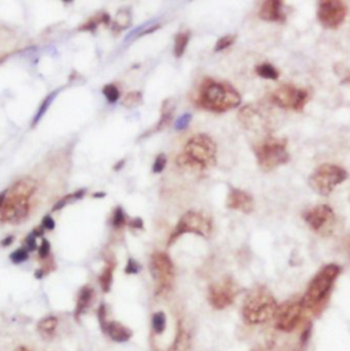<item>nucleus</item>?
Listing matches in <instances>:
<instances>
[{
	"mask_svg": "<svg viewBox=\"0 0 350 351\" xmlns=\"http://www.w3.org/2000/svg\"><path fill=\"white\" fill-rule=\"evenodd\" d=\"M198 106L211 112H226L241 104V94L227 82L205 78L198 92Z\"/></svg>",
	"mask_w": 350,
	"mask_h": 351,
	"instance_id": "obj_1",
	"label": "nucleus"
},
{
	"mask_svg": "<svg viewBox=\"0 0 350 351\" xmlns=\"http://www.w3.org/2000/svg\"><path fill=\"white\" fill-rule=\"evenodd\" d=\"M341 271H342L341 267L337 264H328L313 276V279L309 281L308 288L301 298L305 311L319 313L324 308L331 293L332 286L341 275Z\"/></svg>",
	"mask_w": 350,
	"mask_h": 351,
	"instance_id": "obj_2",
	"label": "nucleus"
},
{
	"mask_svg": "<svg viewBox=\"0 0 350 351\" xmlns=\"http://www.w3.org/2000/svg\"><path fill=\"white\" fill-rule=\"evenodd\" d=\"M216 144L209 135L196 134L186 142L184 153L177 158V164L194 170H205L216 163Z\"/></svg>",
	"mask_w": 350,
	"mask_h": 351,
	"instance_id": "obj_3",
	"label": "nucleus"
},
{
	"mask_svg": "<svg viewBox=\"0 0 350 351\" xmlns=\"http://www.w3.org/2000/svg\"><path fill=\"white\" fill-rule=\"evenodd\" d=\"M278 311V304L270 290L256 287L252 290L242 305V317L250 325H259L272 320Z\"/></svg>",
	"mask_w": 350,
	"mask_h": 351,
	"instance_id": "obj_4",
	"label": "nucleus"
},
{
	"mask_svg": "<svg viewBox=\"0 0 350 351\" xmlns=\"http://www.w3.org/2000/svg\"><path fill=\"white\" fill-rule=\"evenodd\" d=\"M257 164L263 171H272L289 161L290 155L287 151V140L267 137L253 147Z\"/></svg>",
	"mask_w": 350,
	"mask_h": 351,
	"instance_id": "obj_5",
	"label": "nucleus"
},
{
	"mask_svg": "<svg viewBox=\"0 0 350 351\" xmlns=\"http://www.w3.org/2000/svg\"><path fill=\"white\" fill-rule=\"evenodd\" d=\"M348 179V172L337 164H321L309 175L308 183L320 195H330L334 189Z\"/></svg>",
	"mask_w": 350,
	"mask_h": 351,
	"instance_id": "obj_6",
	"label": "nucleus"
},
{
	"mask_svg": "<svg viewBox=\"0 0 350 351\" xmlns=\"http://www.w3.org/2000/svg\"><path fill=\"white\" fill-rule=\"evenodd\" d=\"M184 234H196L202 238H208L212 234V222L202 212H186L184 216L179 219L177 227L172 231L171 236L168 239V245H172L181 235Z\"/></svg>",
	"mask_w": 350,
	"mask_h": 351,
	"instance_id": "obj_7",
	"label": "nucleus"
},
{
	"mask_svg": "<svg viewBox=\"0 0 350 351\" xmlns=\"http://www.w3.org/2000/svg\"><path fill=\"white\" fill-rule=\"evenodd\" d=\"M149 270L157 294L166 293L171 288L175 279V268L168 254L163 252L154 253L151 257Z\"/></svg>",
	"mask_w": 350,
	"mask_h": 351,
	"instance_id": "obj_8",
	"label": "nucleus"
},
{
	"mask_svg": "<svg viewBox=\"0 0 350 351\" xmlns=\"http://www.w3.org/2000/svg\"><path fill=\"white\" fill-rule=\"evenodd\" d=\"M304 311L305 308L301 298H291L286 301L285 304L278 306V311L275 313V327L283 332L294 331L303 321Z\"/></svg>",
	"mask_w": 350,
	"mask_h": 351,
	"instance_id": "obj_9",
	"label": "nucleus"
},
{
	"mask_svg": "<svg viewBox=\"0 0 350 351\" xmlns=\"http://www.w3.org/2000/svg\"><path fill=\"white\" fill-rule=\"evenodd\" d=\"M303 217L316 234L324 235V236L331 235L335 229V224H337L335 213L332 211L331 206L326 204L316 205L313 208H309L304 212Z\"/></svg>",
	"mask_w": 350,
	"mask_h": 351,
	"instance_id": "obj_10",
	"label": "nucleus"
},
{
	"mask_svg": "<svg viewBox=\"0 0 350 351\" xmlns=\"http://www.w3.org/2000/svg\"><path fill=\"white\" fill-rule=\"evenodd\" d=\"M309 100V93L307 89L296 88L293 85H283L273 90L271 94V101L282 110L290 111H303Z\"/></svg>",
	"mask_w": 350,
	"mask_h": 351,
	"instance_id": "obj_11",
	"label": "nucleus"
},
{
	"mask_svg": "<svg viewBox=\"0 0 350 351\" xmlns=\"http://www.w3.org/2000/svg\"><path fill=\"white\" fill-rule=\"evenodd\" d=\"M239 287L232 277H223L219 281L212 283L208 288V301L215 309H226L237 298Z\"/></svg>",
	"mask_w": 350,
	"mask_h": 351,
	"instance_id": "obj_12",
	"label": "nucleus"
},
{
	"mask_svg": "<svg viewBox=\"0 0 350 351\" xmlns=\"http://www.w3.org/2000/svg\"><path fill=\"white\" fill-rule=\"evenodd\" d=\"M348 7L344 1L327 0L320 1L317 7V19L326 29H337L344 24Z\"/></svg>",
	"mask_w": 350,
	"mask_h": 351,
	"instance_id": "obj_13",
	"label": "nucleus"
},
{
	"mask_svg": "<svg viewBox=\"0 0 350 351\" xmlns=\"http://www.w3.org/2000/svg\"><path fill=\"white\" fill-rule=\"evenodd\" d=\"M29 199L24 198V197H18V195H8L7 194L4 206L0 212V219H1V222L11 223V224L22 223L29 215Z\"/></svg>",
	"mask_w": 350,
	"mask_h": 351,
	"instance_id": "obj_14",
	"label": "nucleus"
},
{
	"mask_svg": "<svg viewBox=\"0 0 350 351\" xmlns=\"http://www.w3.org/2000/svg\"><path fill=\"white\" fill-rule=\"evenodd\" d=\"M226 206L232 211H241L243 213H250L255 208L253 197L249 193L243 192L241 189L232 188L227 194Z\"/></svg>",
	"mask_w": 350,
	"mask_h": 351,
	"instance_id": "obj_15",
	"label": "nucleus"
},
{
	"mask_svg": "<svg viewBox=\"0 0 350 351\" xmlns=\"http://www.w3.org/2000/svg\"><path fill=\"white\" fill-rule=\"evenodd\" d=\"M238 119L242 123L243 127L249 130L263 129L266 126V119L263 117V112H260L256 106H245L238 114Z\"/></svg>",
	"mask_w": 350,
	"mask_h": 351,
	"instance_id": "obj_16",
	"label": "nucleus"
},
{
	"mask_svg": "<svg viewBox=\"0 0 350 351\" xmlns=\"http://www.w3.org/2000/svg\"><path fill=\"white\" fill-rule=\"evenodd\" d=\"M100 325L103 332L107 334L114 342H118V343H125L133 335L130 328H127L119 321H107V318H106V320L100 321Z\"/></svg>",
	"mask_w": 350,
	"mask_h": 351,
	"instance_id": "obj_17",
	"label": "nucleus"
},
{
	"mask_svg": "<svg viewBox=\"0 0 350 351\" xmlns=\"http://www.w3.org/2000/svg\"><path fill=\"white\" fill-rule=\"evenodd\" d=\"M261 19L268 22H285L286 15L283 12V3L279 0L263 1L259 11Z\"/></svg>",
	"mask_w": 350,
	"mask_h": 351,
	"instance_id": "obj_18",
	"label": "nucleus"
},
{
	"mask_svg": "<svg viewBox=\"0 0 350 351\" xmlns=\"http://www.w3.org/2000/svg\"><path fill=\"white\" fill-rule=\"evenodd\" d=\"M37 189V183L35 179L32 178H22L18 182H15L12 185L10 190L7 192L8 195H18V197H24V198L30 199V197L35 194Z\"/></svg>",
	"mask_w": 350,
	"mask_h": 351,
	"instance_id": "obj_19",
	"label": "nucleus"
},
{
	"mask_svg": "<svg viewBox=\"0 0 350 351\" xmlns=\"http://www.w3.org/2000/svg\"><path fill=\"white\" fill-rule=\"evenodd\" d=\"M170 351H192V338L190 334L181 324L178 325L177 334L174 338Z\"/></svg>",
	"mask_w": 350,
	"mask_h": 351,
	"instance_id": "obj_20",
	"label": "nucleus"
},
{
	"mask_svg": "<svg viewBox=\"0 0 350 351\" xmlns=\"http://www.w3.org/2000/svg\"><path fill=\"white\" fill-rule=\"evenodd\" d=\"M93 297H95V291L89 286H85L79 291V295H78L77 299V306H76V317H79L86 312V309L89 308L92 301H93Z\"/></svg>",
	"mask_w": 350,
	"mask_h": 351,
	"instance_id": "obj_21",
	"label": "nucleus"
},
{
	"mask_svg": "<svg viewBox=\"0 0 350 351\" xmlns=\"http://www.w3.org/2000/svg\"><path fill=\"white\" fill-rule=\"evenodd\" d=\"M56 328H58V318L55 316L44 317L37 324V331L45 339H49V338L54 336L55 332H56Z\"/></svg>",
	"mask_w": 350,
	"mask_h": 351,
	"instance_id": "obj_22",
	"label": "nucleus"
},
{
	"mask_svg": "<svg viewBox=\"0 0 350 351\" xmlns=\"http://www.w3.org/2000/svg\"><path fill=\"white\" fill-rule=\"evenodd\" d=\"M190 40V32H181L178 35L175 36V40H174V55L175 58H182V55L186 51V47L189 44Z\"/></svg>",
	"mask_w": 350,
	"mask_h": 351,
	"instance_id": "obj_23",
	"label": "nucleus"
},
{
	"mask_svg": "<svg viewBox=\"0 0 350 351\" xmlns=\"http://www.w3.org/2000/svg\"><path fill=\"white\" fill-rule=\"evenodd\" d=\"M171 104V100H166L164 104H163V108H161V117L160 120L157 122V124L155 126L152 131H159V130H163L166 127L168 123L171 122L172 119V114H174V106L170 107ZM151 131V133H152Z\"/></svg>",
	"mask_w": 350,
	"mask_h": 351,
	"instance_id": "obj_24",
	"label": "nucleus"
},
{
	"mask_svg": "<svg viewBox=\"0 0 350 351\" xmlns=\"http://www.w3.org/2000/svg\"><path fill=\"white\" fill-rule=\"evenodd\" d=\"M114 270H115V263L110 261L107 264V267L103 270L101 272L100 277H99V281H100L101 290L104 293H108L111 290V286H113V275H114Z\"/></svg>",
	"mask_w": 350,
	"mask_h": 351,
	"instance_id": "obj_25",
	"label": "nucleus"
},
{
	"mask_svg": "<svg viewBox=\"0 0 350 351\" xmlns=\"http://www.w3.org/2000/svg\"><path fill=\"white\" fill-rule=\"evenodd\" d=\"M58 93H59V90H55V92H52L51 94H48L47 97L44 99V101L41 103V106L39 107V110H37L36 115H35V117H33V126H36L37 123L40 122L42 119V117L45 115V112L48 111V108L51 107V104H52V101L55 100V97L58 96Z\"/></svg>",
	"mask_w": 350,
	"mask_h": 351,
	"instance_id": "obj_26",
	"label": "nucleus"
},
{
	"mask_svg": "<svg viewBox=\"0 0 350 351\" xmlns=\"http://www.w3.org/2000/svg\"><path fill=\"white\" fill-rule=\"evenodd\" d=\"M86 194V189H78L77 192H74L73 194H67L66 197H63V198H60L56 204L54 205V208H52V211L56 212V211H60V209H63L66 205L69 204L70 201H77V199H82V197Z\"/></svg>",
	"mask_w": 350,
	"mask_h": 351,
	"instance_id": "obj_27",
	"label": "nucleus"
},
{
	"mask_svg": "<svg viewBox=\"0 0 350 351\" xmlns=\"http://www.w3.org/2000/svg\"><path fill=\"white\" fill-rule=\"evenodd\" d=\"M256 74L264 79H278L279 73L273 66L268 65V63H263L256 67Z\"/></svg>",
	"mask_w": 350,
	"mask_h": 351,
	"instance_id": "obj_28",
	"label": "nucleus"
},
{
	"mask_svg": "<svg viewBox=\"0 0 350 351\" xmlns=\"http://www.w3.org/2000/svg\"><path fill=\"white\" fill-rule=\"evenodd\" d=\"M143 103V93L138 90H133L126 94L123 99V107L126 108H136Z\"/></svg>",
	"mask_w": 350,
	"mask_h": 351,
	"instance_id": "obj_29",
	"label": "nucleus"
},
{
	"mask_svg": "<svg viewBox=\"0 0 350 351\" xmlns=\"http://www.w3.org/2000/svg\"><path fill=\"white\" fill-rule=\"evenodd\" d=\"M108 22H110V15H108L107 12H103L99 17L92 18L86 24H83L79 28V30H95L100 24H108Z\"/></svg>",
	"mask_w": 350,
	"mask_h": 351,
	"instance_id": "obj_30",
	"label": "nucleus"
},
{
	"mask_svg": "<svg viewBox=\"0 0 350 351\" xmlns=\"http://www.w3.org/2000/svg\"><path fill=\"white\" fill-rule=\"evenodd\" d=\"M167 325L166 314L163 312H156L152 316V327L156 334H163Z\"/></svg>",
	"mask_w": 350,
	"mask_h": 351,
	"instance_id": "obj_31",
	"label": "nucleus"
},
{
	"mask_svg": "<svg viewBox=\"0 0 350 351\" xmlns=\"http://www.w3.org/2000/svg\"><path fill=\"white\" fill-rule=\"evenodd\" d=\"M131 22V15L129 14V10H120V11L117 14V18H115V25L118 26V29H125V28H129Z\"/></svg>",
	"mask_w": 350,
	"mask_h": 351,
	"instance_id": "obj_32",
	"label": "nucleus"
},
{
	"mask_svg": "<svg viewBox=\"0 0 350 351\" xmlns=\"http://www.w3.org/2000/svg\"><path fill=\"white\" fill-rule=\"evenodd\" d=\"M235 39H237L235 35H227L220 37L219 40L216 41V44H215V52H220V51H223L226 48L232 47L233 44L235 42Z\"/></svg>",
	"mask_w": 350,
	"mask_h": 351,
	"instance_id": "obj_33",
	"label": "nucleus"
},
{
	"mask_svg": "<svg viewBox=\"0 0 350 351\" xmlns=\"http://www.w3.org/2000/svg\"><path fill=\"white\" fill-rule=\"evenodd\" d=\"M125 224H127V219H126V215L123 209L120 206H117L114 209V216H113V226L115 229H120L123 227Z\"/></svg>",
	"mask_w": 350,
	"mask_h": 351,
	"instance_id": "obj_34",
	"label": "nucleus"
},
{
	"mask_svg": "<svg viewBox=\"0 0 350 351\" xmlns=\"http://www.w3.org/2000/svg\"><path fill=\"white\" fill-rule=\"evenodd\" d=\"M103 94L107 99L108 103H115L119 99V89L114 83H108L103 88Z\"/></svg>",
	"mask_w": 350,
	"mask_h": 351,
	"instance_id": "obj_35",
	"label": "nucleus"
},
{
	"mask_svg": "<svg viewBox=\"0 0 350 351\" xmlns=\"http://www.w3.org/2000/svg\"><path fill=\"white\" fill-rule=\"evenodd\" d=\"M28 258H29V250H28L26 247H21V249H18V250H15V252H12L11 254H10V260H11L14 264L24 263Z\"/></svg>",
	"mask_w": 350,
	"mask_h": 351,
	"instance_id": "obj_36",
	"label": "nucleus"
},
{
	"mask_svg": "<svg viewBox=\"0 0 350 351\" xmlns=\"http://www.w3.org/2000/svg\"><path fill=\"white\" fill-rule=\"evenodd\" d=\"M190 120H192V114H184V115H181V117L175 120V130H185V129H188L189 127V123H190Z\"/></svg>",
	"mask_w": 350,
	"mask_h": 351,
	"instance_id": "obj_37",
	"label": "nucleus"
},
{
	"mask_svg": "<svg viewBox=\"0 0 350 351\" xmlns=\"http://www.w3.org/2000/svg\"><path fill=\"white\" fill-rule=\"evenodd\" d=\"M167 164V157L166 155H159L157 157L155 158V163H154V167H152V171H154L155 174H160L161 171L164 170V167H166Z\"/></svg>",
	"mask_w": 350,
	"mask_h": 351,
	"instance_id": "obj_38",
	"label": "nucleus"
},
{
	"mask_svg": "<svg viewBox=\"0 0 350 351\" xmlns=\"http://www.w3.org/2000/svg\"><path fill=\"white\" fill-rule=\"evenodd\" d=\"M51 252V245H49V240H47L45 238H42L41 243L39 246V256L40 258H47L49 256Z\"/></svg>",
	"mask_w": 350,
	"mask_h": 351,
	"instance_id": "obj_39",
	"label": "nucleus"
},
{
	"mask_svg": "<svg viewBox=\"0 0 350 351\" xmlns=\"http://www.w3.org/2000/svg\"><path fill=\"white\" fill-rule=\"evenodd\" d=\"M125 272L127 273V275H136V273H138V272H140V264L137 263L136 260L130 258V260L127 261V265H126Z\"/></svg>",
	"mask_w": 350,
	"mask_h": 351,
	"instance_id": "obj_40",
	"label": "nucleus"
},
{
	"mask_svg": "<svg viewBox=\"0 0 350 351\" xmlns=\"http://www.w3.org/2000/svg\"><path fill=\"white\" fill-rule=\"evenodd\" d=\"M25 247L29 250V252H33L37 249V238L33 234H29L26 236L25 239Z\"/></svg>",
	"mask_w": 350,
	"mask_h": 351,
	"instance_id": "obj_41",
	"label": "nucleus"
},
{
	"mask_svg": "<svg viewBox=\"0 0 350 351\" xmlns=\"http://www.w3.org/2000/svg\"><path fill=\"white\" fill-rule=\"evenodd\" d=\"M42 229L44 230H48V231H52V230L55 229V222L54 219H52V216H49V215H47V216L42 217Z\"/></svg>",
	"mask_w": 350,
	"mask_h": 351,
	"instance_id": "obj_42",
	"label": "nucleus"
},
{
	"mask_svg": "<svg viewBox=\"0 0 350 351\" xmlns=\"http://www.w3.org/2000/svg\"><path fill=\"white\" fill-rule=\"evenodd\" d=\"M127 226H129L130 229H138V230L144 229L143 219H141V217H136V219H131V220H129V222H127Z\"/></svg>",
	"mask_w": 350,
	"mask_h": 351,
	"instance_id": "obj_43",
	"label": "nucleus"
},
{
	"mask_svg": "<svg viewBox=\"0 0 350 351\" xmlns=\"http://www.w3.org/2000/svg\"><path fill=\"white\" fill-rule=\"evenodd\" d=\"M14 242V236L12 235H8L7 238H4V239L1 240V243L0 245L3 246V247H6V246H10Z\"/></svg>",
	"mask_w": 350,
	"mask_h": 351,
	"instance_id": "obj_44",
	"label": "nucleus"
},
{
	"mask_svg": "<svg viewBox=\"0 0 350 351\" xmlns=\"http://www.w3.org/2000/svg\"><path fill=\"white\" fill-rule=\"evenodd\" d=\"M7 199V192L4 190V192H1L0 193V212H1V209H3V206H4V202H6Z\"/></svg>",
	"mask_w": 350,
	"mask_h": 351,
	"instance_id": "obj_45",
	"label": "nucleus"
},
{
	"mask_svg": "<svg viewBox=\"0 0 350 351\" xmlns=\"http://www.w3.org/2000/svg\"><path fill=\"white\" fill-rule=\"evenodd\" d=\"M42 231H44V229H42V226H41L40 229L33 230V231H32V234L35 235L36 238H39V236H42Z\"/></svg>",
	"mask_w": 350,
	"mask_h": 351,
	"instance_id": "obj_46",
	"label": "nucleus"
},
{
	"mask_svg": "<svg viewBox=\"0 0 350 351\" xmlns=\"http://www.w3.org/2000/svg\"><path fill=\"white\" fill-rule=\"evenodd\" d=\"M104 197H106V193H103V192L93 194V198H104Z\"/></svg>",
	"mask_w": 350,
	"mask_h": 351,
	"instance_id": "obj_47",
	"label": "nucleus"
},
{
	"mask_svg": "<svg viewBox=\"0 0 350 351\" xmlns=\"http://www.w3.org/2000/svg\"><path fill=\"white\" fill-rule=\"evenodd\" d=\"M125 163H126L125 160H120V161H119V163L117 164L115 167H114V170H120V168H122V165H123Z\"/></svg>",
	"mask_w": 350,
	"mask_h": 351,
	"instance_id": "obj_48",
	"label": "nucleus"
},
{
	"mask_svg": "<svg viewBox=\"0 0 350 351\" xmlns=\"http://www.w3.org/2000/svg\"><path fill=\"white\" fill-rule=\"evenodd\" d=\"M15 351H30V350L29 349H26V347H18Z\"/></svg>",
	"mask_w": 350,
	"mask_h": 351,
	"instance_id": "obj_49",
	"label": "nucleus"
},
{
	"mask_svg": "<svg viewBox=\"0 0 350 351\" xmlns=\"http://www.w3.org/2000/svg\"><path fill=\"white\" fill-rule=\"evenodd\" d=\"M344 82H349V83H350V74L348 77H346V78H345Z\"/></svg>",
	"mask_w": 350,
	"mask_h": 351,
	"instance_id": "obj_50",
	"label": "nucleus"
}]
</instances>
